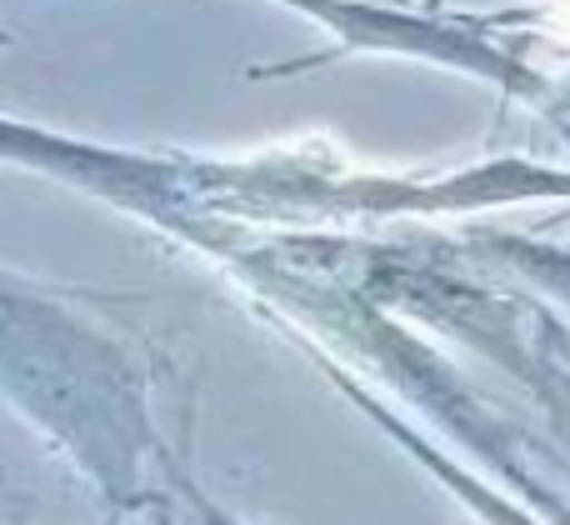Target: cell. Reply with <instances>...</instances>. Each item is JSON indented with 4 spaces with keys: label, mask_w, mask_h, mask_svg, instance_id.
Masks as SVG:
<instances>
[{
    "label": "cell",
    "mask_w": 570,
    "mask_h": 525,
    "mask_svg": "<svg viewBox=\"0 0 570 525\" xmlns=\"http://www.w3.org/2000/svg\"><path fill=\"white\" fill-rule=\"evenodd\" d=\"M0 396L50 436L76 470L130 506L146 481L150 410L140 366L70 306L0 270Z\"/></svg>",
    "instance_id": "6da1fadb"
},
{
    "label": "cell",
    "mask_w": 570,
    "mask_h": 525,
    "mask_svg": "<svg viewBox=\"0 0 570 525\" xmlns=\"http://www.w3.org/2000/svg\"><path fill=\"white\" fill-rule=\"evenodd\" d=\"M481 246L491 256H501L515 276L531 280L535 290H546L561 306H570V250L566 246H546V240H525V236H485Z\"/></svg>",
    "instance_id": "7a4b0ae2"
},
{
    "label": "cell",
    "mask_w": 570,
    "mask_h": 525,
    "mask_svg": "<svg viewBox=\"0 0 570 525\" xmlns=\"http://www.w3.org/2000/svg\"><path fill=\"white\" fill-rule=\"evenodd\" d=\"M180 496H186V511H190V516H196V525H240V521H230L226 511L216 506V501H206V496H200V491L190 486V481H180Z\"/></svg>",
    "instance_id": "3957f363"
}]
</instances>
